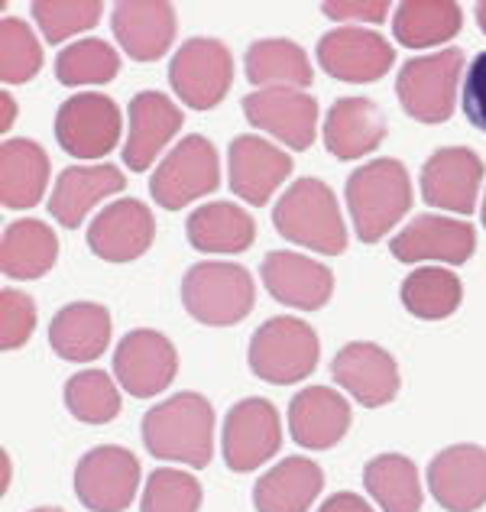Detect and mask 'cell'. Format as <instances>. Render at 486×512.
Here are the masks:
<instances>
[{"mask_svg": "<svg viewBox=\"0 0 486 512\" xmlns=\"http://www.w3.org/2000/svg\"><path fill=\"white\" fill-rule=\"evenodd\" d=\"M111 30L124 52L137 62H156L169 52L175 30V7L162 0H124L114 7Z\"/></svg>", "mask_w": 486, "mask_h": 512, "instance_id": "23", "label": "cell"}, {"mask_svg": "<svg viewBox=\"0 0 486 512\" xmlns=\"http://www.w3.org/2000/svg\"><path fill=\"white\" fill-rule=\"evenodd\" d=\"M143 444L156 461L205 470L214 457V409L201 393H175L143 415Z\"/></svg>", "mask_w": 486, "mask_h": 512, "instance_id": "1", "label": "cell"}, {"mask_svg": "<svg viewBox=\"0 0 486 512\" xmlns=\"http://www.w3.org/2000/svg\"><path fill=\"white\" fill-rule=\"evenodd\" d=\"M318 334L302 318L276 315L263 321L250 338V370L256 380L292 386L318 370Z\"/></svg>", "mask_w": 486, "mask_h": 512, "instance_id": "5", "label": "cell"}, {"mask_svg": "<svg viewBox=\"0 0 486 512\" xmlns=\"http://www.w3.org/2000/svg\"><path fill=\"white\" fill-rule=\"evenodd\" d=\"M169 85L192 111H211L234 85V56L221 39L192 36L169 62Z\"/></svg>", "mask_w": 486, "mask_h": 512, "instance_id": "7", "label": "cell"}, {"mask_svg": "<svg viewBox=\"0 0 486 512\" xmlns=\"http://www.w3.org/2000/svg\"><path fill=\"white\" fill-rule=\"evenodd\" d=\"M428 493L444 512H477L486 506V448L451 444L428 464Z\"/></svg>", "mask_w": 486, "mask_h": 512, "instance_id": "19", "label": "cell"}, {"mask_svg": "<svg viewBox=\"0 0 486 512\" xmlns=\"http://www.w3.org/2000/svg\"><path fill=\"white\" fill-rule=\"evenodd\" d=\"M347 208L354 234L363 244H376L402 221L412 208V182L399 159H373V163L350 172L347 179Z\"/></svg>", "mask_w": 486, "mask_h": 512, "instance_id": "2", "label": "cell"}, {"mask_svg": "<svg viewBox=\"0 0 486 512\" xmlns=\"http://www.w3.org/2000/svg\"><path fill=\"white\" fill-rule=\"evenodd\" d=\"M318 512H376V509L357 493H334L321 503Z\"/></svg>", "mask_w": 486, "mask_h": 512, "instance_id": "44", "label": "cell"}, {"mask_svg": "<svg viewBox=\"0 0 486 512\" xmlns=\"http://www.w3.org/2000/svg\"><path fill=\"white\" fill-rule=\"evenodd\" d=\"M153 211L137 198L111 201L88 227V247L107 263H133L153 247Z\"/></svg>", "mask_w": 486, "mask_h": 512, "instance_id": "21", "label": "cell"}, {"mask_svg": "<svg viewBox=\"0 0 486 512\" xmlns=\"http://www.w3.org/2000/svg\"><path fill=\"white\" fill-rule=\"evenodd\" d=\"M318 65L337 82L370 85L393 69L396 49L367 26H334L318 39Z\"/></svg>", "mask_w": 486, "mask_h": 512, "instance_id": "12", "label": "cell"}, {"mask_svg": "<svg viewBox=\"0 0 486 512\" xmlns=\"http://www.w3.org/2000/svg\"><path fill=\"white\" fill-rule=\"evenodd\" d=\"M363 487L373 496L380 512H418L422 509V480L412 457L405 454H376L363 467Z\"/></svg>", "mask_w": 486, "mask_h": 512, "instance_id": "34", "label": "cell"}, {"mask_svg": "<svg viewBox=\"0 0 486 512\" xmlns=\"http://www.w3.org/2000/svg\"><path fill=\"white\" fill-rule=\"evenodd\" d=\"M399 299L405 312L422 321L451 318L464 302V286L448 266H422L402 279Z\"/></svg>", "mask_w": 486, "mask_h": 512, "instance_id": "35", "label": "cell"}, {"mask_svg": "<svg viewBox=\"0 0 486 512\" xmlns=\"http://www.w3.org/2000/svg\"><path fill=\"white\" fill-rule=\"evenodd\" d=\"M331 376L363 409L389 406L399 396V367L386 347L373 341H350L334 354Z\"/></svg>", "mask_w": 486, "mask_h": 512, "instance_id": "14", "label": "cell"}, {"mask_svg": "<svg viewBox=\"0 0 486 512\" xmlns=\"http://www.w3.org/2000/svg\"><path fill=\"white\" fill-rule=\"evenodd\" d=\"M350 431V402L331 386H305L289 402V435L308 451H328Z\"/></svg>", "mask_w": 486, "mask_h": 512, "instance_id": "22", "label": "cell"}, {"mask_svg": "<svg viewBox=\"0 0 486 512\" xmlns=\"http://www.w3.org/2000/svg\"><path fill=\"white\" fill-rule=\"evenodd\" d=\"M0 107H4V117H0V130H10V124H13V117H17V104H13V98L10 94H0Z\"/></svg>", "mask_w": 486, "mask_h": 512, "instance_id": "45", "label": "cell"}, {"mask_svg": "<svg viewBox=\"0 0 486 512\" xmlns=\"http://www.w3.org/2000/svg\"><path fill=\"white\" fill-rule=\"evenodd\" d=\"M59 260V237L49 224L23 218L4 227L0 237V273L7 279H39Z\"/></svg>", "mask_w": 486, "mask_h": 512, "instance_id": "31", "label": "cell"}, {"mask_svg": "<svg viewBox=\"0 0 486 512\" xmlns=\"http://www.w3.org/2000/svg\"><path fill=\"white\" fill-rule=\"evenodd\" d=\"M464 10L454 0H402L393 17V33L402 46H444L461 33Z\"/></svg>", "mask_w": 486, "mask_h": 512, "instance_id": "33", "label": "cell"}, {"mask_svg": "<svg viewBox=\"0 0 486 512\" xmlns=\"http://www.w3.org/2000/svg\"><path fill=\"white\" fill-rule=\"evenodd\" d=\"M292 175V156L253 133L234 137L227 146V182L247 205H266L276 188Z\"/></svg>", "mask_w": 486, "mask_h": 512, "instance_id": "20", "label": "cell"}, {"mask_svg": "<svg viewBox=\"0 0 486 512\" xmlns=\"http://www.w3.org/2000/svg\"><path fill=\"white\" fill-rule=\"evenodd\" d=\"M276 231L312 253L337 256L347 247V227L331 185L321 179L292 182L273 208Z\"/></svg>", "mask_w": 486, "mask_h": 512, "instance_id": "3", "label": "cell"}, {"mask_svg": "<svg viewBox=\"0 0 486 512\" xmlns=\"http://www.w3.org/2000/svg\"><path fill=\"white\" fill-rule=\"evenodd\" d=\"M182 130V111L162 91H140L130 101V137L124 146V166L146 172L166 143Z\"/></svg>", "mask_w": 486, "mask_h": 512, "instance_id": "24", "label": "cell"}, {"mask_svg": "<svg viewBox=\"0 0 486 512\" xmlns=\"http://www.w3.org/2000/svg\"><path fill=\"white\" fill-rule=\"evenodd\" d=\"M120 72V56L104 39H78L65 46L56 56V78L59 85L81 88V85H107Z\"/></svg>", "mask_w": 486, "mask_h": 512, "instance_id": "36", "label": "cell"}, {"mask_svg": "<svg viewBox=\"0 0 486 512\" xmlns=\"http://www.w3.org/2000/svg\"><path fill=\"white\" fill-rule=\"evenodd\" d=\"M201 496L205 493L195 474L179 467H159L143 487L140 512H198Z\"/></svg>", "mask_w": 486, "mask_h": 512, "instance_id": "40", "label": "cell"}, {"mask_svg": "<svg viewBox=\"0 0 486 512\" xmlns=\"http://www.w3.org/2000/svg\"><path fill=\"white\" fill-rule=\"evenodd\" d=\"M243 117L256 130L299 153L308 150L318 137V101L299 88H263L247 94Z\"/></svg>", "mask_w": 486, "mask_h": 512, "instance_id": "13", "label": "cell"}, {"mask_svg": "<svg viewBox=\"0 0 486 512\" xmlns=\"http://www.w3.org/2000/svg\"><path fill=\"white\" fill-rule=\"evenodd\" d=\"M185 237L198 253H243L256 240V224L234 201H208L188 214Z\"/></svg>", "mask_w": 486, "mask_h": 512, "instance_id": "30", "label": "cell"}, {"mask_svg": "<svg viewBox=\"0 0 486 512\" xmlns=\"http://www.w3.org/2000/svg\"><path fill=\"white\" fill-rule=\"evenodd\" d=\"M182 305L195 321L208 328H231L256 305L253 276L240 263L205 260L188 266L182 279Z\"/></svg>", "mask_w": 486, "mask_h": 512, "instance_id": "4", "label": "cell"}, {"mask_svg": "<svg viewBox=\"0 0 486 512\" xmlns=\"http://www.w3.org/2000/svg\"><path fill=\"white\" fill-rule=\"evenodd\" d=\"M179 373L175 344L153 328L127 331L114 350V376L130 396L150 399L166 389Z\"/></svg>", "mask_w": 486, "mask_h": 512, "instance_id": "16", "label": "cell"}, {"mask_svg": "<svg viewBox=\"0 0 486 512\" xmlns=\"http://www.w3.org/2000/svg\"><path fill=\"white\" fill-rule=\"evenodd\" d=\"M43 69V46L33 30L17 17L0 20V82L26 85Z\"/></svg>", "mask_w": 486, "mask_h": 512, "instance_id": "38", "label": "cell"}, {"mask_svg": "<svg viewBox=\"0 0 486 512\" xmlns=\"http://www.w3.org/2000/svg\"><path fill=\"white\" fill-rule=\"evenodd\" d=\"M477 26H480L483 36H486V0H483V4H477Z\"/></svg>", "mask_w": 486, "mask_h": 512, "instance_id": "46", "label": "cell"}, {"mask_svg": "<svg viewBox=\"0 0 486 512\" xmlns=\"http://www.w3.org/2000/svg\"><path fill=\"white\" fill-rule=\"evenodd\" d=\"M111 344V312L98 302H72L49 325V347L62 360H98Z\"/></svg>", "mask_w": 486, "mask_h": 512, "instance_id": "28", "label": "cell"}, {"mask_svg": "<svg viewBox=\"0 0 486 512\" xmlns=\"http://www.w3.org/2000/svg\"><path fill=\"white\" fill-rule=\"evenodd\" d=\"M464 114L477 130L486 133V52L470 62L467 78H464Z\"/></svg>", "mask_w": 486, "mask_h": 512, "instance_id": "42", "label": "cell"}, {"mask_svg": "<svg viewBox=\"0 0 486 512\" xmlns=\"http://www.w3.org/2000/svg\"><path fill=\"white\" fill-rule=\"evenodd\" d=\"M321 13L331 20H360V23H383L389 17V0H328Z\"/></svg>", "mask_w": 486, "mask_h": 512, "instance_id": "43", "label": "cell"}, {"mask_svg": "<svg viewBox=\"0 0 486 512\" xmlns=\"http://www.w3.org/2000/svg\"><path fill=\"white\" fill-rule=\"evenodd\" d=\"M30 512H65V509H56V506H39V509H30Z\"/></svg>", "mask_w": 486, "mask_h": 512, "instance_id": "47", "label": "cell"}, {"mask_svg": "<svg viewBox=\"0 0 486 512\" xmlns=\"http://www.w3.org/2000/svg\"><path fill=\"white\" fill-rule=\"evenodd\" d=\"M36 331V305L20 289L0 292V347L17 350L33 338Z\"/></svg>", "mask_w": 486, "mask_h": 512, "instance_id": "41", "label": "cell"}, {"mask_svg": "<svg viewBox=\"0 0 486 512\" xmlns=\"http://www.w3.org/2000/svg\"><path fill=\"white\" fill-rule=\"evenodd\" d=\"M243 69H247V82L256 88H308L315 82L312 62L295 46L292 39H256L243 56Z\"/></svg>", "mask_w": 486, "mask_h": 512, "instance_id": "32", "label": "cell"}, {"mask_svg": "<svg viewBox=\"0 0 486 512\" xmlns=\"http://www.w3.org/2000/svg\"><path fill=\"white\" fill-rule=\"evenodd\" d=\"M464 72V49H441L402 65L396 75V94L402 111L418 124L438 127L454 114L457 85Z\"/></svg>", "mask_w": 486, "mask_h": 512, "instance_id": "6", "label": "cell"}, {"mask_svg": "<svg viewBox=\"0 0 486 512\" xmlns=\"http://www.w3.org/2000/svg\"><path fill=\"white\" fill-rule=\"evenodd\" d=\"M140 490V461L120 444L91 448L75 467V496L91 512H124Z\"/></svg>", "mask_w": 486, "mask_h": 512, "instance_id": "9", "label": "cell"}, {"mask_svg": "<svg viewBox=\"0 0 486 512\" xmlns=\"http://www.w3.org/2000/svg\"><path fill=\"white\" fill-rule=\"evenodd\" d=\"M124 188H127V175L111 163L69 166L56 179V188L49 195V214L72 231V227H81V221L88 218V211L101 198L124 192Z\"/></svg>", "mask_w": 486, "mask_h": 512, "instance_id": "26", "label": "cell"}, {"mask_svg": "<svg viewBox=\"0 0 486 512\" xmlns=\"http://www.w3.org/2000/svg\"><path fill=\"white\" fill-rule=\"evenodd\" d=\"M120 107L107 94H75L56 111V140L75 159H101L120 140Z\"/></svg>", "mask_w": 486, "mask_h": 512, "instance_id": "11", "label": "cell"}, {"mask_svg": "<svg viewBox=\"0 0 486 512\" xmlns=\"http://www.w3.org/2000/svg\"><path fill=\"white\" fill-rule=\"evenodd\" d=\"M30 13L46 43H65L69 36L98 26L104 4L101 0H36L30 4Z\"/></svg>", "mask_w": 486, "mask_h": 512, "instance_id": "39", "label": "cell"}, {"mask_svg": "<svg viewBox=\"0 0 486 512\" xmlns=\"http://www.w3.org/2000/svg\"><path fill=\"white\" fill-rule=\"evenodd\" d=\"M477 231L448 214H418L389 240V253L399 263H444L461 266L474 256Z\"/></svg>", "mask_w": 486, "mask_h": 512, "instance_id": "15", "label": "cell"}, {"mask_svg": "<svg viewBox=\"0 0 486 512\" xmlns=\"http://www.w3.org/2000/svg\"><path fill=\"white\" fill-rule=\"evenodd\" d=\"M218 185H221L218 150H214V143L208 137L192 133L175 150H169V156L156 166L150 179V195L159 208L182 211L195 198L211 195Z\"/></svg>", "mask_w": 486, "mask_h": 512, "instance_id": "8", "label": "cell"}, {"mask_svg": "<svg viewBox=\"0 0 486 512\" xmlns=\"http://www.w3.org/2000/svg\"><path fill=\"white\" fill-rule=\"evenodd\" d=\"M386 140V114L370 98H337L324 114V146L334 159H360Z\"/></svg>", "mask_w": 486, "mask_h": 512, "instance_id": "25", "label": "cell"}, {"mask_svg": "<svg viewBox=\"0 0 486 512\" xmlns=\"http://www.w3.org/2000/svg\"><path fill=\"white\" fill-rule=\"evenodd\" d=\"M49 185V156L26 137L4 140L0 146V205L23 211L39 205Z\"/></svg>", "mask_w": 486, "mask_h": 512, "instance_id": "29", "label": "cell"}, {"mask_svg": "<svg viewBox=\"0 0 486 512\" xmlns=\"http://www.w3.org/2000/svg\"><path fill=\"white\" fill-rule=\"evenodd\" d=\"M483 182V159L467 146H441L422 166V195L431 208L474 214Z\"/></svg>", "mask_w": 486, "mask_h": 512, "instance_id": "18", "label": "cell"}, {"mask_svg": "<svg viewBox=\"0 0 486 512\" xmlns=\"http://www.w3.org/2000/svg\"><path fill=\"white\" fill-rule=\"evenodd\" d=\"M279 444L282 425L279 412L269 399L250 396L227 409L221 428V451L234 474H247V470L263 467L279 451Z\"/></svg>", "mask_w": 486, "mask_h": 512, "instance_id": "10", "label": "cell"}, {"mask_svg": "<svg viewBox=\"0 0 486 512\" xmlns=\"http://www.w3.org/2000/svg\"><path fill=\"white\" fill-rule=\"evenodd\" d=\"M480 221H483V227H486V198H483V208H480Z\"/></svg>", "mask_w": 486, "mask_h": 512, "instance_id": "48", "label": "cell"}, {"mask_svg": "<svg viewBox=\"0 0 486 512\" xmlns=\"http://www.w3.org/2000/svg\"><path fill=\"white\" fill-rule=\"evenodd\" d=\"M65 409L85 425H107L120 415L117 383L104 370H81L65 383Z\"/></svg>", "mask_w": 486, "mask_h": 512, "instance_id": "37", "label": "cell"}, {"mask_svg": "<svg viewBox=\"0 0 486 512\" xmlns=\"http://www.w3.org/2000/svg\"><path fill=\"white\" fill-rule=\"evenodd\" d=\"M260 279L266 292L279 305L299 308V312H318L334 295V273L324 263L305 253L273 250L263 256Z\"/></svg>", "mask_w": 486, "mask_h": 512, "instance_id": "17", "label": "cell"}, {"mask_svg": "<svg viewBox=\"0 0 486 512\" xmlns=\"http://www.w3.org/2000/svg\"><path fill=\"white\" fill-rule=\"evenodd\" d=\"M324 490V470L308 457H286L256 480V512H308Z\"/></svg>", "mask_w": 486, "mask_h": 512, "instance_id": "27", "label": "cell"}]
</instances>
